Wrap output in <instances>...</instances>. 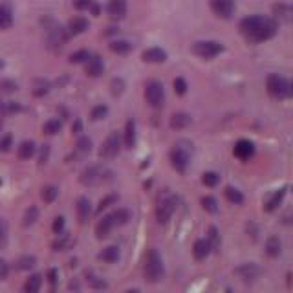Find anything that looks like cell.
I'll return each mask as SVG.
<instances>
[{
	"mask_svg": "<svg viewBox=\"0 0 293 293\" xmlns=\"http://www.w3.org/2000/svg\"><path fill=\"white\" fill-rule=\"evenodd\" d=\"M240 31L249 42H264L277 33V22L270 17L251 15L240 22Z\"/></svg>",
	"mask_w": 293,
	"mask_h": 293,
	"instance_id": "6da1fadb",
	"label": "cell"
},
{
	"mask_svg": "<svg viewBox=\"0 0 293 293\" xmlns=\"http://www.w3.org/2000/svg\"><path fill=\"white\" fill-rule=\"evenodd\" d=\"M143 275L145 278L152 282V284H156L159 282L163 275H165V266H163V258L161 255L158 253V249L151 248L147 251V255H145V264H143Z\"/></svg>",
	"mask_w": 293,
	"mask_h": 293,
	"instance_id": "7a4b0ae2",
	"label": "cell"
},
{
	"mask_svg": "<svg viewBox=\"0 0 293 293\" xmlns=\"http://www.w3.org/2000/svg\"><path fill=\"white\" fill-rule=\"evenodd\" d=\"M79 180L86 187H96V185H103V183L112 181L114 173L110 169H106L105 165H90L81 173Z\"/></svg>",
	"mask_w": 293,
	"mask_h": 293,
	"instance_id": "3957f363",
	"label": "cell"
},
{
	"mask_svg": "<svg viewBox=\"0 0 293 293\" xmlns=\"http://www.w3.org/2000/svg\"><path fill=\"white\" fill-rule=\"evenodd\" d=\"M191 154H193V143L189 141H178L174 143L173 151H171V165L174 171L178 173H185L191 161Z\"/></svg>",
	"mask_w": 293,
	"mask_h": 293,
	"instance_id": "277c9868",
	"label": "cell"
},
{
	"mask_svg": "<svg viewBox=\"0 0 293 293\" xmlns=\"http://www.w3.org/2000/svg\"><path fill=\"white\" fill-rule=\"evenodd\" d=\"M266 88H268L271 98H275V99H288V98H292V94H293L292 83H290L286 77L278 76V74H271V76L268 77Z\"/></svg>",
	"mask_w": 293,
	"mask_h": 293,
	"instance_id": "5b68a950",
	"label": "cell"
},
{
	"mask_svg": "<svg viewBox=\"0 0 293 293\" xmlns=\"http://www.w3.org/2000/svg\"><path fill=\"white\" fill-rule=\"evenodd\" d=\"M145 99L152 108H161L165 103V90L163 84L158 81H149L145 84Z\"/></svg>",
	"mask_w": 293,
	"mask_h": 293,
	"instance_id": "8992f818",
	"label": "cell"
},
{
	"mask_svg": "<svg viewBox=\"0 0 293 293\" xmlns=\"http://www.w3.org/2000/svg\"><path fill=\"white\" fill-rule=\"evenodd\" d=\"M176 207H178V198L174 195H167L165 198H161L158 203V209H156V218H158L159 224H167L174 215Z\"/></svg>",
	"mask_w": 293,
	"mask_h": 293,
	"instance_id": "52a82bcc",
	"label": "cell"
},
{
	"mask_svg": "<svg viewBox=\"0 0 293 293\" xmlns=\"http://www.w3.org/2000/svg\"><path fill=\"white\" fill-rule=\"evenodd\" d=\"M193 52L198 55V57H203V59H213L220 53L224 52V46L216 42V40H200L193 46Z\"/></svg>",
	"mask_w": 293,
	"mask_h": 293,
	"instance_id": "ba28073f",
	"label": "cell"
},
{
	"mask_svg": "<svg viewBox=\"0 0 293 293\" xmlns=\"http://www.w3.org/2000/svg\"><path fill=\"white\" fill-rule=\"evenodd\" d=\"M119 149H121L119 134H117V132H110V136L106 137V141L103 143V147H101V151H99V156L105 159L116 158V156L119 154Z\"/></svg>",
	"mask_w": 293,
	"mask_h": 293,
	"instance_id": "9c48e42d",
	"label": "cell"
},
{
	"mask_svg": "<svg viewBox=\"0 0 293 293\" xmlns=\"http://www.w3.org/2000/svg\"><path fill=\"white\" fill-rule=\"evenodd\" d=\"M209 6L220 19H231L234 13V0H209Z\"/></svg>",
	"mask_w": 293,
	"mask_h": 293,
	"instance_id": "30bf717a",
	"label": "cell"
},
{
	"mask_svg": "<svg viewBox=\"0 0 293 293\" xmlns=\"http://www.w3.org/2000/svg\"><path fill=\"white\" fill-rule=\"evenodd\" d=\"M68 37H70V33H68L64 28H60V26H53L48 30V44L52 46V48H60V46L66 44Z\"/></svg>",
	"mask_w": 293,
	"mask_h": 293,
	"instance_id": "8fae6325",
	"label": "cell"
},
{
	"mask_svg": "<svg viewBox=\"0 0 293 293\" xmlns=\"http://www.w3.org/2000/svg\"><path fill=\"white\" fill-rule=\"evenodd\" d=\"M234 156L242 161H246V159L253 158V154H255V145L249 141V139H238L236 145H234Z\"/></svg>",
	"mask_w": 293,
	"mask_h": 293,
	"instance_id": "7c38bea8",
	"label": "cell"
},
{
	"mask_svg": "<svg viewBox=\"0 0 293 293\" xmlns=\"http://www.w3.org/2000/svg\"><path fill=\"white\" fill-rule=\"evenodd\" d=\"M77 218H79V224H86L88 218L92 216V203L86 196H79L76 203Z\"/></svg>",
	"mask_w": 293,
	"mask_h": 293,
	"instance_id": "4fadbf2b",
	"label": "cell"
},
{
	"mask_svg": "<svg viewBox=\"0 0 293 293\" xmlns=\"http://www.w3.org/2000/svg\"><path fill=\"white\" fill-rule=\"evenodd\" d=\"M106 11L112 19H123L127 15V0H110Z\"/></svg>",
	"mask_w": 293,
	"mask_h": 293,
	"instance_id": "5bb4252c",
	"label": "cell"
},
{
	"mask_svg": "<svg viewBox=\"0 0 293 293\" xmlns=\"http://www.w3.org/2000/svg\"><path fill=\"white\" fill-rule=\"evenodd\" d=\"M114 227H116V226H114L110 215H106V216H103L101 220H99L98 226H96V236H98L99 240H103V238H106L108 234L112 233Z\"/></svg>",
	"mask_w": 293,
	"mask_h": 293,
	"instance_id": "9a60e30c",
	"label": "cell"
},
{
	"mask_svg": "<svg viewBox=\"0 0 293 293\" xmlns=\"http://www.w3.org/2000/svg\"><path fill=\"white\" fill-rule=\"evenodd\" d=\"M193 255H195V260H198V262L205 260L211 255L209 242L205 240V238H198L195 242V246H193Z\"/></svg>",
	"mask_w": 293,
	"mask_h": 293,
	"instance_id": "2e32d148",
	"label": "cell"
},
{
	"mask_svg": "<svg viewBox=\"0 0 293 293\" xmlns=\"http://www.w3.org/2000/svg\"><path fill=\"white\" fill-rule=\"evenodd\" d=\"M286 193H288V189H278V191H275L273 195L266 200V203H264V211L266 213H273V211L277 209L278 205L282 203V200H284V196H286Z\"/></svg>",
	"mask_w": 293,
	"mask_h": 293,
	"instance_id": "e0dca14e",
	"label": "cell"
},
{
	"mask_svg": "<svg viewBox=\"0 0 293 293\" xmlns=\"http://www.w3.org/2000/svg\"><path fill=\"white\" fill-rule=\"evenodd\" d=\"M103 72H105V62H103L101 57L94 55V57L86 60V74L90 77H99Z\"/></svg>",
	"mask_w": 293,
	"mask_h": 293,
	"instance_id": "ac0fdd59",
	"label": "cell"
},
{
	"mask_svg": "<svg viewBox=\"0 0 293 293\" xmlns=\"http://www.w3.org/2000/svg\"><path fill=\"white\" fill-rule=\"evenodd\" d=\"M88 30V20L84 19V17H74V19H70V22H68V33L70 35H79V33H83V31Z\"/></svg>",
	"mask_w": 293,
	"mask_h": 293,
	"instance_id": "d6986e66",
	"label": "cell"
},
{
	"mask_svg": "<svg viewBox=\"0 0 293 293\" xmlns=\"http://www.w3.org/2000/svg\"><path fill=\"white\" fill-rule=\"evenodd\" d=\"M143 60L145 62H165L167 53L161 48H149L143 52Z\"/></svg>",
	"mask_w": 293,
	"mask_h": 293,
	"instance_id": "ffe728a7",
	"label": "cell"
},
{
	"mask_svg": "<svg viewBox=\"0 0 293 293\" xmlns=\"http://www.w3.org/2000/svg\"><path fill=\"white\" fill-rule=\"evenodd\" d=\"M110 218H112L114 226L119 227V226H127L128 222H130V218H132V213L125 207H119V209H116L110 213Z\"/></svg>",
	"mask_w": 293,
	"mask_h": 293,
	"instance_id": "44dd1931",
	"label": "cell"
},
{
	"mask_svg": "<svg viewBox=\"0 0 293 293\" xmlns=\"http://www.w3.org/2000/svg\"><path fill=\"white\" fill-rule=\"evenodd\" d=\"M236 273L240 275L244 280H255L258 275H260V268L256 266V264H242L240 268L236 270Z\"/></svg>",
	"mask_w": 293,
	"mask_h": 293,
	"instance_id": "7402d4cb",
	"label": "cell"
},
{
	"mask_svg": "<svg viewBox=\"0 0 293 293\" xmlns=\"http://www.w3.org/2000/svg\"><path fill=\"white\" fill-rule=\"evenodd\" d=\"M13 24V11L9 4H0V30H8Z\"/></svg>",
	"mask_w": 293,
	"mask_h": 293,
	"instance_id": "603a6c76",
	"label": "cell"
},
{
	"mask_svg": "<svg viewBox=\"0 0 293 293\" xmlns=\"http://www.w3.org/2000/svg\"><path fill=\"white\" fill-rule=\"evenodd\" d=\"M280 251H282V242L278 236H270L268 240H266V255L271 256V258H275V256L280 255Z\"/></svg>",
	"mask_w": 293,
	"mask_h": 293,
	"instance_id": "cb8c5ba5",
	"label": "cell"
},
{
	"mask_svg": "<svg viewBox=\"0 0 293 293\" xmlns=\"http://www.w3.org/2000/svg\"><path fill=\"white\" fill-rule=\"evenodd\" d=\"M191 123H193V119H191V116L185 114V112H176L173 117H171V127L176 128V130L187 128Z\"/></svg>",
	"mask_w": 293,
	"mask_h": 293,
	"instance_id": "d4e9b609",
	"label": "cell"
},
{
	"mask_svg": "<svg viewBox=\"0 0 293 293\" xmlns=\"http://www.w3.org/2000/svg\"><path fill=\"white\" fill-rule=\"evenodd\" d=\"M40 286H42V275H31L30 278H26L24 282V293H39L40 292Z\"/></svg>",
	"mask_w": 293,
	"mask_h": 293,
	"instance_id": "484cf974",
	"label": "cell"
},
{
	"mask_svg": "<svg viewBox=\"0 0 293 293\" xmlns=\"http://www.w3.org/2000/svg\"><path fill=\"white\" fill-rule=\"evenodd\" d=\"M99 260L108 262V264L117 262V260H119V249L116 248V246H108V248H105L99 253Z\"/></svg>",
	"mask_w": 293,
	"mask_h": 293,
	"instance_id": "4316f807",
	"label": "cell"
},
{
	"mask_svg": "<svg viewBox=\"0 0 293 293\" xmlns=\"http://www.w3.org/2000/svg\"><path fill=\"white\" fill-rule=\"evenodd\" d=\"M33 154H35V143L33 141H22L17 149L19 159H30Z\"/></svg>",
	"mask_w": 293,
	"mask_h": 293,
	"instance_id": "83f0119b",
	"label": "cell"
},
{
	"mask_svg": "<svg viewBox=\"0 0 293 293\" xmlns=\"http://www.w3.org/2000/svg\"><path fill=\"white\" fill-rule=\"evenodd\" d=\"M136 145V123L134 119L127 121V127H125V147L132 149Z\"/></svg>",
	"mask_w": 293,
	"mask_h": 293,
	"instance_id": "f1b7e54d",
	"label": "cell"
},
{
	"mask_svg": "<svg viewBox=\"0 0 293 293\" xmlns=\"http://www.w3.org/2000/svg\"><path fill=\"white\" fill-rule=\"evenodd\" d=\"M84 277H86V282H88V286L90 288H94V290H105L106 286V280H103L101 277H98L94 271H86L84 273Z\"/></svg>",
	"mask_w": 293,
	"mask_h": 293,
	"instance_id": "f546056e",
	"label": "cell"
},
{
	"mask_svg": "<svg viewBox=\"0 0 293 293\" xmlns=\"http://www.w3.org/2000/svg\"><path fill=\"white\" fill-rule=\"evenodd\" d=\"M37 220H39V207H37V205H30V207L26 209V213H24L22 226L24 227H30V226H33Z\"/></svg>",
	"mask_w": 293,
	"mask_h": 293,
	"instance_id": "4dcf8cb0",
	"label": "cell"
},
{
	"mask_svg": "<svg viewBox=\"0 0 293 293\" xmlns=\"http://www.w3.org/2000/svg\"><path fill=\"white\" fill-rule=\"evenodd\" d=\"M207 242H209V248L211 251H220V233H218V229L215 226L209 227V231H207Z\"/></svg>",
	"mask_w": 293,
	"mask_h": 293,
	"instance_id": "1f68e13d",
	"label": "cell"
},
{
	"mask_svg": "<svg viewBox=\"0 0 293 293\" xmlns=\"http://www.w3.org/2000/svg\"><path fill=\"white\" fill-rule=\"evenodd\" d=\"M74 246V238L70 236V234H59V238L53 242V249L55 251H66V249H70Z\"/></svg>",
	"mask_w": 293,
	"mask_h": 293,
	"instance_id": "d6a6232c",
	"label": "cell"
},
{
	"mask_svg": "<svg viewBox=\"0 0 293 293\" xmlns=\"http://www.w3.org/2000/svg\"><path fill=\"white\" fill-rule=\"evenodd\" d=\"M35 262H37V258H35V256L24 255V256H20V258H19V260L15 262V270L28 271V270H31V268L35 266Z\"/></svg>",
	"mask_w": 293,
	"mask_h": 293,
	"instance_id": "836d02e7",
	"label": "cell"
},
{
	"mask_svg": "<svg viewBox=\"0 0 293 293\" xmlns=\"http://www.w3.org/2000/svg\"><path fill=\"white\" fill-rule=\"evenodd\" d=\"M110 50L114 53H117V55H125L132 50V42H128V40H114L110 42Z\"/></svg>",
	"mask_w": 293,
	"mask_h": 293,
	"instance_id": "e575fe53",
	"label": "cell"
},
{
	"mask_svg": "<svg viewBox=\"0 0 293 293\" xmlns=\"http://www.w3.org/2000/svg\"><path fill=\"white\" fill-rule=\"evenodd\" d=\"M226 198H227V202L234 203V205L244 203V195H242L238 189H234V187H226Z\"/></svg>",
	"mask_w": 293,
	"mask_h": 293,
	"instance_id": "d590c367",
	"label": "cell"
},
{
	"mask_svg": "<svg viewBox=\"0 0 293 293\" xmlns=\"http://www.w3.org/2000/svg\"><path fill=\"white\" fill-rule=\"evenodd\" d=\"M59 196V189L55 187V185H46L42 187V193H40V198L44 200L46 203H52L55 198Z\"/></svg>",
	"mask_w": 293,
	"mask_h": 293,
	"instance_id": "8d00e7d4",
	"label": "cell"
},
{
	"mask_svg": "<svg viewBox=\"0 0 293 293\" xmlns=\"http://www.w3.org/2000/svg\"><path fill=\"white\" fill-rule=\"evenodd\" d=\"M117 200H119V196H117V195H106L105 198H101V202H99L96 213H98V215H101V213H103L105 209H108L110 205L117 203Z\"/></svg>",
	"mask_w": 293,
	"mask_h": 293,
	"instance_id": "74e56055",
	"label": "cell"
},
{
	"mask_svg": "<svg viewBox=\"0 0 293 293\" xmlns=\"http://www.w3.org/2000/svg\"><path fill=\"white\" fill-rule=\"evenodd\" d=\"M202 183H203V185H207V187H216L218 183H220V174L213 173V171H209V173H203Z\"/></svg>",
	"mask_w": 293,
	"mask_h": 293,
	"instance_id": "f35d334b",
	"label": "cell"
},
{
	"mask_svg": "<svg viewBox=\"0 0 293 293\" xmlns=\"http://www.w3.org/2000/svg\"><path fill=\"white\" fill-rule=\"evenodd\" d=\"M60 128H62V123H60L59 119H50L44 123V127H42V130H44V134H57Z\"/></svg>",
	"mask_w": 293,
	"mask_h": 293,
	"instance_id": "ab89813d",
	"label": "cell"
},
{
	"mask_svg": "<svg viewBox=\"0 0 293 293\" xmlns=\"http://www.w3.org/2000/svg\"><path fill=\"white\" fill-rule=\"evenodd\" d=\"M202 207L207 213H211V215H215V213H218V202L213 198V196H203L202 198Z\"/></svg>",
	"mask_w": 293,
	"mask_h": 293,
	"instance_id": "60d3db41",
	"label": "cell"
},
{
	"mask_svg": "<svg viewBox=\"0 0 293 293\" xmlns=\"http://www.w3.org/2000/svg\"><path fill=\"white\" fill-rule=\"evenodd\" d=\"M76 147H77V151L81 152V154H86V152L92 151V139L88 137V136H81V137L77 139Z\"/></svg>",
	"mask_w": 293,
	"mask_h": 293,
	"instance_id": "b9f144b4",
	"label": "cell"
},
{
	"mask_svg": "<svg viewBox=\"0 0 293 293\" xmlns=\"http://www.w3.org/2000/svg\"><path fill=\"white\" fill-rule=\"evenodd\" d=\"M273 11H275V15H277L278 19H282V20H290V19H292V8L286 6V4H278V6H275Z\"/></svg>",
	"mask_w": 293,
	"mask_h": 293,
	"instance_id": "7bdbcfd3",
	"label": "cell"
},
{
	"mask_svg": "<svg viewBox=\"0 0 293 293\" xmlns=\"http://www.w3.org/2000/svg\"><path fill=\"white\" fill-rule=\"evenodd\" d=\"M8 234H9L8 222H6L4 218H0V249L6 248V244H8Z\"/></svg>",
	"mask_w": 293,
	"mask_h": 293,
	"instance_id": "ee69618b",
	"label": "cell"
},
{
	"mask_svg": "<svg viewBox=\"0 0 293 293\" xmlns=\"http://www.w3.org/2000/svg\"><path fill=\"white\" fill-rule=\"evenodd\" d=\"M88 59H90V52L88 50H79V52L70 55V62L72 64H79V62H84V60Z\"/></svg>",
	"mask_w": 293,
	"mask_h": 293,
	"instance_id": "f6af8a7d",
	"label": "cell"
},
{
	"mask_svg": "<svg viewBox=\"0 0 293 293\" xmlns=\"http://www.w3.org/2000/svg\"><path fill=\"white\" fill-rule=\"evenodd\" d=\"M19 110H20V105H19V103H13V101L0 105V114H2V116H9V114H15L19 112Z\"/></svg>",
	"mask_w": 293,
	"mask_h": 293,
	"instance_id": "bcb514c9",
	"label": "cell"
},
{
	"mask_svg": "<svg viewBox=\"0 0 293 293\" xmlns=\"http://www.w3.org/2000/svg\"><path fill=\"white\" fill-rule=\"evenodd\" d=\"M106 114H108V106H105V105L94 106V108H92V119L94 121L103 119V117H106Z\"/></svg>",
	"mask_w": 293,
	"mask_h": 293,
	"instance_id": "7dc6e473",
	"label": "cell"
},
{
	"mask_svg": "<svg viewBox=\"0 0 293 293\" xmlns=\"http://www.w3.org/2000/svg\"><path fill=\"white\" fill-rule=\"evenodd\" d=\"M174 92H176L178 96H183V94L187 92V83H185L183 77H176V79H174Z\"/></svg>",
	"mask_w": 293,
	"mask_h": 293,
	"instance_id": "c3c4849f",
	"label": "cell"
},
{
	"mask_svg": "<svg viewBox=\"0 0 293 293\" xmlns=\"http://www.w3.org/2000/svg\"><path fill=\"white\" fill-rule=\"evenodd\" d=\"M48 92H50V83L48 81H37L35 83V90H33L35 96H44Z\"/></svg>",
	"mask_w": 293,
	"mask_h": 293,
	"instance_id": "681fc988",
	"label": "cell"
},
{
	"mask_svg": "<svg viewBox=\"0 0 293 293\" xmlns=\"http://www.w3.org/2000/svg\"><path fill=\"white\" fill-rule=\"evenodd\" d=\"M15 90H17V83L9 81V79L0 81V92H4V94H13Z\"/></svg>",
	"mask_w": 293,
	"mask_h": 293,
	"instance_id": "f907efd6",
	"label": "cell"
},
{
	"mask_svg": "<svg viewBox=\"0 0 293 293\" xmlns=\"http://www.w3.org/2000/svg\"><path fill=\"white\" fill-rule=\"evenodd\" d=\"M11 145H13V136L6 134L0 139V152H8L11 149Z\"/></svg>",
	"mask_w": 293,
	"mask_h": 293,
	"instance_id": "816d5d0a",
	"label": "cell"
},
{
	"mask_svg": "<svg viewBox=\"0 0 293 293\" xmlns=\"http://www.w3.org/2000/svg\"><path fill=\"white\" fill-rule=\"evenodd\" d=\"M52 229H53V233H55V234L62 233V229H64V216H57V218H55V220H53Z\"/></svg>",
	"mask_w": 293,
	"mask_h": 293,
	"instance_id": "f5cc1de1",
	"label": "cell"
},
{
	"mask_svg": "<svg viewBox=\"0 0 293 293\" xmlns=\"http://www.w3.org/2000/svg\"><path fill=\"white\" fill-rule=\"evenodd\" d=\"M94 4V0H74V8L83 11V9H90V6Z\"/></svg>",
	"mask_w": 293,
	"mask_h": 293,
	"instance_id": "db71d44e",
	"label": "cell"
},
{
	"mask_svg": "<svg viewBox=\"0 0 293 293\" xmlns=\"http://www.w3.org/2000/svg\"><path fill=\"white\" fill-rule=\"evenodd\" d=\"M8 275H9V264L4 258H0V280H6Z\"/></svg>",
	"mask_w": 293,
	"mask_h": 293,
	"instance_id": "11a10c76",
	"label": "cell"
},
{
	"mask_svg": "<svg viewBox=\"0 0 293 293\" xmlns=\"http://www.w3.org/2000/svg\"><path fill=\"white\" fill-rule=\"evenodd\" d=\"M123 92V81L121 79H114L112 81V94L114 96H119Z\"/></svg>",
	"mask_w": 293,
	"mask_h": 293,
	"instance_id": "9f6ffc18",
	"label": "cell"
},
{
	"mask_svg": "<svg viewBox=\"0 0 293 293\" xmlns=\"http://www.w3.org/2000/svg\"><path fill=\"white\" fill-rule=\"evenodd\" d=\"M48 154H50V147L44 145L42 147V151H40V158H39V165H44L46 161H48Z\"/></svg>",
	"mask_w": 293,
	"mask_h": 293,
	"instance_id": "6f0895ef",
	"label": "cell"
},
{
	"mask_svg": "<svg viewBox=\"0 0 293 293\" xmlns=\"http://www.w3.org/2000/svg\"><path fill=\"white\" fill-rule=\"evenodd\" d=\"M48 278H50L52 290H55V284H57V270H50V271H48Z\"/></svg>",
	"mask_w": 293,
	"mask_h": 293,
	"instance_id": "680465c9",
	"label": "cell"
},
{
	"mask_svg": "<svg viewBox=\"0 0 293 293\" xmlns=\"http://www.w3.org/2000/svg\"><path fill=\"white\" fill-rule=\"evenodd\" d=\"M81 127H83L81 119H76V123L72 125V132H74V134H79V132H81Z\"/></svg>",
	"mask_w": 293,
	"mask_h": 293,
	"instance_id": "91938a15",
	"label": "cell"
},
{
	"mask_svg": "<svg viewBox=\"0 0 293 293\" xmlns=\"http://www.w3.org/2000/svg\"><path fill=\"white\" fill-rule=\"evenodd\" d=\"M127 293H139V290H128Z\"/></svg>",
	"mask_w": 293,
	"mask_h": 293,
	"instance_id": "94428289",
	"label": "cell"
},
{
	"mask_svg": "<svg viewBox=\"0 0 293 293\" xmlns=\"http://www.w3.org/2000/svg\"><path fill=\"white\" fill-rule=\"evenodd\" d=\"M2 125H4V123H2V119H0V130H2Z\"/></svg>",
	"mask_w": 293,
	"mask_h": 293,
	"instance_id": "6125c7cd",
	"label": "cell"
},
{
	"mask_svg": "<svg viewBox=\"0 0 293 293\" xmlns=\"http://www.w3.org/2000/svg\"><path fill=\"white\" fill-rule=\"evenodd\" d=\"M0 105H2V101H0Z\"/></svg>",
	"mask_w": 293,
	"mask_h": 293,
	"instance_id": "be15d7a7",
	"label": "cell"
}]
</instances>
